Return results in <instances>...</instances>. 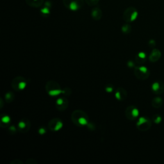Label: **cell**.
Returning a JSON list of instances; mask_svg holds the SVG:
<instances>
[{
  "label": "cell",
  "instance_id": "6da1fadb",
  "mask_svg": "<svg viewBox=\"0 0 164 164\" xmlns=\"http://www.w3.org/2000/svg\"><path fill=\"white\" fill-rule=\"evenodd\" d=\"M139 12L135 7H128L123 13V19L127 23H131L137 19Z\"/></svg>",
  "mask_w": 164,
  "mask_h": 164
},
{
  "label": "cell",
  "instance_id": "7a4b0ae2",
  "mask_svg": "<svg viewBox=\"0 0 164 164\" xmlns=\"http://www.w3.org/2000/svg\"><path fill=\"white\" fill-rule=\"evenodd\" d=\"M83 0H63L65 7L73 12L80 10L83 7Z\"/></svg>",
  "mask_w": 164,
  "mask_h": 164
},
{
  "label": "cell",
  "instance_id": "3957f363",
  "mask_svg": "<svg viewBox=\"0 0 164 164\" xmlns=\"http://www.w3.org/2000/svg\"><path fill=\"white\" fill-rule=\"evenodd\" d=\"M73 122L76 124H78L79 125L85 126L88 124V120L87 117L85 113L79 111H76L74 112V114L72 117Z\"/></svg>",
  "mask_w": 164,
  "mask_h": 164
},
{
  "label": "cell",
  "instance_id": "277c9868",
  "mask_svg": "<svg viewBox=\"0 0 164 164\" xmlns=\"http://www.w3.org/2000/svg\"><path fill=\"white\" fill-rule=\"evenodd\" d=\"M15 81L12 82V83H15V85H12L14 89H16L17 90H22L25 89L26 86V82L24 80L23 78H17L15 79Z\"/></svg>",
  "mask_w": 164,
  "mask_h": 164
},
{
  "label": "cell",
  "instance_id": "5b68a950",
  "mask_svg": "<svg viewBox=\"0 0 164 164\" xmlns=\"http://www.w3.org/2000/svg\"><path fill=\"white\" fill-rule=\"evenodd\" d=\"M63 126V123L62 121H60L59 119H53L49 123V127L51 130L53 131H58L62 128Z\"/></svg>",
  "mask_w": 164,
  "mask_h": 164
},
{
  "label": "cell",
  "instance_id": "8992f818",
  "mask_svg": "<svg viewBox=\"0 0 164 164\" xmlns=\"http://www.w3.org/2000/svg\"><path fill=\"white\" fill-rule=\"evenodd\" d=\"M51 2L49 1H47L46 2H44V5H42V7H41L40 12L42 16H48L51 13Z\"/></svg>",
  "mask_w": 164,
  "mask_h": 164
},
{
  "label": "cell",
  "instance_id": "52a82bcc",
  "mask_svg": "<svg viewBox=\"0 0 164 164\" xmlns=\"http://www.w3.org/2000/svg\"><path fill=\"white\" fill-rule=\"evenodd\" d=\"M91 16L93 19L98 20L102 17V12L100 8H99L98 7H94L91 10Z\"/></svg>",
  "mask_w": 164,
  "mask_h": 164
},
{
  "label": "cell",
  "instance_id": "ba28073f",
  "mask_svg": "<svg viewBox=\"0 0 164 164\" xmlns=\"http://www.w3.org/2000/svg\"><path fill=\"white\" fill-rule=\"evenodd\" d=\"M28 5L34 8H39L44 3V0H26Z\"/></svg>",
  "mask_w": 164,
  "mask_h": 164
},
{
  "label": "cell",
  "instance_id": "9c48e42d",
  "mask_svg": "<svg viewBox=\"0 0 164 164\" xmlns=\"http://www.w3.org/2000/svg\"><path fill=\"white\" fill-rule=\"evenodd\" d=\"M122 32L124 33H129L130 32H131V26L128 24H126L124 25H123L122 26Z\"/></svg>",
  "mask_w": 164,
  "mask_h": 164
},
{
  "label": "cell",
  "instance_id": "30bf717a",
  "mask_svg": "<svg viewBox=\"0 0 164 164\" xmlns=\"http://www.w3.org/2000/svg\"><path fill=\"white\" fill-rule=\"evenodd\" d=\"M57 106H58V107H62V108H64L65 109L66 108L65 107H64V105H67V102L64 101V99H63V98H58V99L57 100Z\"/></svg>",
  "mask_w": 164,
  "mask_h": 164
},
{
  "label": "cell",
  "instance_id": "8fae6325",
  "mask_svg": "<svg viewBox=\"0 0 164 164\" xmlns=\"http://www.w3.org/2000/svg\"><path fill=\"white\" fill-rule=\"evenodd\" d=\"M130 112H131V116H132V117H133V118H135V117H137L139 116V110H138V109L136 108H132Z\"/></svg>",
  "mask_w": 164,
  "mask_h": 164
},
{
  "label": "cell",
  "instance_id": "7c38bea8",
  "mask_svg": "<svg viewBox=\"0 0 164 164\" xmlns=\"http://www.w3.org/2000/svg\"><path fill=\"white\" fill-rule=\"evenodd\" d=\"M30 124V123H26V121H20L18 125L19 128H20V130H25L26 128V126H27V124Z\"/></svg>",
  "mask_w": 164,
  "mask_h": 164
},
{
  "label": "cell",
  "instance_id": "4fadbf2b",
  "mask_svg": "<svg viewBox=\"0 0 164 164\" xmlns=\"http://www.w3.org/2000/svg\"><path fill=\"white\" fill-rule=\"evenodd\" d=\"M85 1L90 6H94L97 5L100 0H85Z\"/></svg>",
  "mask_w": 164,
  "mask_h": 164
},
{
  "label": "cell",
  "instance_id": "5bb4252c",
  "mask_svg": "<svg viewBox=\"0 0 164 164\" xmlns=\"http://www.w3.org/2000/svg\"><path fill=\"white\" fill-rule=\"evenodd\" d=\"M147 119H146V118H144V117H140V118L139 119V121H138V123H137V125L138 126H142V124H146V123H147Z\"/></svg>",
  "mask_w": 164,
  "mask_h": 164
},
{
  "label": "cell",
  "instance_id": "9a60e30c",
  "mask_svg": "<svg viewBox=\"0 0 164 164\" xmlns=\"http://www.w3.org/2000/svg\"><path fill=\"white\" fill-rule=\"evenodd\" d=\"M13 98H14V95H13V94L12 93V92H8V93L6 94V95H5V99H6V101H7L8 102H10L9 99H13Z\"/></svg>",
  "mask_w": 164,
  "mask_h": 164
},
{
  "label": "cell",
  "instance_id": "2e32d148",
  "mask_svg": "<svg viewBox=\"0 0 164 164\" xmlns=\"http://www.w3.org/2000/svg\"><path fill=\"white\" fill-rule=\"evenodd\" d=\"M160 89V85L158 82H155L152 85V89L154 91H157L158 90Z\"/></svg>",
  "mask_w": 164,
  "mask_h": 164
},
{
  "label": "cell",
  "instance_id": "e0dca14e",
  "mask_svg": "<svg viewBox=\"0 0 164 164\" xmlns=\"http://www.w3.org/2000/svg\"><path fill=\"white\" fill-rule=\"evenodd\" d=\"M138 69H139V71H140V73H143V74H146V73L148 72V69L144 66L139 67V68H138Z\"/></svg>",
  "mask_w": 164,
  "mask_h": 164
},
{
  "label": "cell",
  "instance_id": "ac0fdd59",
  "mask_svg": "<svg viewBox=\"0 0 164 164\" xmlns=\"http://www.w3.org/2000/svg\"><path fill=\"white\" fill-rule=\"evenodd\" d=\"M1 121H2L3 123H8L10 122V117L8 116L5 115V116L3 117L2 118H1Z\"/></svg>",
  "mask_w": 164,
  "mask_h": 164
},
{
  "label": "cell",
  "instance_id": "d6986e66",
  "mask_svg": "<svg viewBox=\"0 0 164 164\" xmlns=\"http://www.w3.org/2000/svg\"><path fill=\"white\" fill-rule=\"evenodd\" d=\"M138 56H139V58H142V59H144V58H146V54H145V53H143V52L139 53V55H138Z\"/></svg>",
  "mask_w": 164,
  "mask_h": 164
},
{
  "label": "cell",
  "instance_id": "ffe728a7",
  "mask_svg": "<svg viewBox=\"0 0 164 164\" xmlns=\"http://www.w3.org/2000/svg\"><path fill=\"white\" fill-rule=\"evenodd\" d=\"M46 130L43 128H40V130H39V133H40V134H44V133H46Z\"/></svg>",
  "mask_w": 164,
  "mask_h": 164
},
{
  "label": "cell",
  "instance_id": "44dd1931",
  "mask_svg": "<svg viewBox=\"0 0 164 164\" xmlns=\"http://www.w3.org/2000/svg\"><path fill=\"white\" fill-rule=\"evenodd\" d=\"M161 121H162V117H156V120H155V123H156V124H159V123L161 122Z\"/></svg>",
  "mask_w": 164,
  "mask_h": 164
},
{
  "label": "cell",
  "instance_id": "7402d4cb",
  "mask_svg": "<svg viewBox=\"0 0 164 164\" xmlns=\"http://www.w3.org/2000/svg\"><path fill=\"white\" fill-rule=\"evenodd\" d=\"M113 88H112V87H107V88H106V90H107V92H112V91H113Z\"/></svg>",
  "mask_w": 164,
  "mask_h": 164
},
{
  "label": "cell",
  "instance_id": "603a6c76",
  "mask_svg": "<svg viewBox=\"0 0 164 164\" xmlns=\"http://www.w3.org/2000/svg\"><path fill=\"white\" fill-rule=\"evenodd\" d=\"M128 66L129 67H133L134 66V64L131 61H129L128 62Z\"/></svg>",
  "mask_w": 164,
  "mask_h": 164
}]
</instances>
